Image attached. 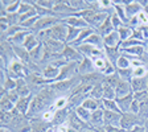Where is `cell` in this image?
I'll list each match as a JSON object with an SVG mask.
<instances>
[{
  "label": "cell",
  "instance_id": "ba28073f",
  "mask_svg": "<svg viewBox=\"0 0 148 132\" xmlns=\"http://www.w3.org/2000/svg\"><path fill=\"white\" fill-rule=\"evenodd\" d=\"M124 5V11H126V15L127 18L131 20L134 18L135 16H138L139 13L142 12L144 7L140 4V1H136V0H131V1H122Z\"/></svg>",
  "mask_w": 148,
  "mask_h": 132
},
{
  "label": "cell",
  "instance_id": "8d00e7d4",
  "mask_svg": "<svg viewBox=\"0 0 148 132\" xmlns=\"http://www.w3.org/2000/svg\"><path fill=\"white\" fill-rule=\"evenodd\" d=\"M13 108H15V105L5 95H3L0 98V111L1 112H11Z\"/></svg>",
  "mask_w": 148,
  "mask_h": 132
},
{
  "label": "cell",
  "instance_id": "f1b7e54d",
  "mask_svg": "<svg viewBox=\"0 0 148 132\" xmlns=\"http://www.w3.org/2000/svg\"><path fill=\"white\" fill-rule=\"evenodd\" d=\"M29 54H31L32 62H34V64H38L40 61H42V58H44V44L40 42L32 52H29Z\"/></svg>",
  "mask_w": 148,
  "mask_h": 132
},
{
  "label": "cell",
  "instance_id": "6da1fadb",
  "mask_svg": "<svg viewBox=\"0 0 148 132\" xmlns=\"http://www.w3.org/2000/svg\"><path fill=\"white\" fill-rule=\"evenodd\" d=\"M58 98V94L52 89V86H46L41 90L40 92H37L36 95H33L31 103V108L27 116L31 119L34 116H41L45 111L50 110L54 105L56 99Z\"/></svg>",
  "mask_w": 148,
  "mask_h": 132
},
{
  "label": "cell",
  "instance_id": "3957f363",
  "mask_svg": "<svg viewBox=\"0 0 148 132\" xmlns=\"http://www.w3.org/2000/svg\"><path fill=\"white\" fill-rule=\"evenodd\" d=\"M62 20L57 16H48V17H40L38 21L34 24V27L32 28V33H40V32L48 31L50 28H53L54 25H57L58 23H61Z\"/></svg>",
  "mask_w": 148,
  "mask_h": 132
},
{
  "label": "cell",
  "instance_id": "e0dca14e",
  "mask_svg": "<svg viewBox=\"0 0 148 132\" xmlns=\"http://www.w3.org/2000/svg\"><path fill=\"white\" fill-rule=\"evenodd\" d=\"M60 75V69L53 66L52 64H48L45 68L42 69V77L45 79L50 81V82H56V79L58 78Z\"/></svg>",
  "mask_w": 148,
  "mask_h": 132
},
{
  "label": "cell",
  "instance_id": "ee69618b",
  "mask_svg": "<svg viewBox=\"0 0 148 132\" xmlns=\"http://www.w3.org/2000/svg\"><path fill=\"white\" fill-rule=\"evenodd\" d=\"M116 73L120 77V79H123V81H131V78H132V68L131 69H119V70H116Z\"/></svg>",
  "mask_w": 148,
  "mask_h": 132
},
{
  "label": "cell",
  "instance_id": "ab89813d",
  "mask_svg": "<svg viewBox=\"0 0 148 132\" xmlns=\"http://www.w3.org/2000/svg\"><path fill=\"white\" fill-rule=\"evenodd\" d=\"M140 103V107H139V118L145 123V120L148 119V98L144 99V101L139 102Z\"/></svg>",
  "mask_w": 148,
  "mask_h": 132
},
{
  "label": "cell",
  "instance_id": "1f68e13d",
  "mask_svg": "<svg viewBox=\"0 0 148 132\" xmlns=\"http://www.w3.org/2000/svg\"><path fill=\"white\" fill-rule=\"evenodd\" d=\"M115 68H116V70H119V69H131V57L122 53V55L115 62Z\"/></svg>",
  "mask_w": 148,
  "mask_h": 132
},
{
  "label": "cell",
  "instance_id": "4dcf8cb0",
  "mask_svg": "<svg viewBox=\"0 0 148 132\" xmlns=\"http://www.w3.org/2000/svg\"><path fill=\"white\" fill-rule=\"evenodd\" d=\"M116 32L119 33V37H120V40H122V42L134 37V29L127 24L123 25V27H120L119 29H116Z\"/></svg>",
  "mask_w": 148,
  "mask_h": 132
},
{
  "label": "cell",
  "instance_id": "cb8c5ba5",
  "mask_svg": "<svg viewBox=\"0 0 148 132\" xmlns=\"http://www.w3.org/2000/svg\"><path fill=\"white\" fill-rule=\"evenodd\" d=\"M40 42H41V41L38 40L37 34L36 33H32V32H31V33L27 36V38H25L24 44H23V48H24L25 50H28V52H32V50H33Z\"/></svg>",
  "mask_w": 148,
  "mask_h": 132
},
{
  "label": "cell",
  "instance_id": "f6af8a7d",
  "mask_svg": "<svg viewBox=\"0 0 148 132\" xmlns=\"http://www.w3.org/2000/svg\"><path fill=\"white\" fill-rule=\"evenodd\" d=\"M20 4L21 1L20 0H13L12 4L9 7H7L5 9H1V12H5V13H17L18 12V8H20Z\"/></svg>",
  "mask_w": 148,
  "mask_h": 132
},
{
  "label": "cell",
  "instance_id": "f546056e",
  "mask_svg": "<svg viewBox=\"0 0 148 132\" xmlns=\"http://www.w3.org/2000/svg\"><path fill=\"white\" fill-rule=\"evenodd\" d=\"M103 50H105V54H106V57H107V60L110 62H112L114 65H115V62H116V60L122 55L120 48H105Z\"/></svg>",
  "mask_w": 148,
  "mask_h": 132
},
{
  "label": "cell",
  "instance_id": "ffe728a7",
  "mask_svg": "<svg viewBox=\"0 0 148 132\" xmlns=\"http://www.w3.org/2000/svg\"><path fill=\"white\" fill-rule=\"evenodd\" d=\"M32 98H33V95L20 98V99H18V102L15 105L16 110H17L20 114H23V115H28V112H29V108H31Z\"/></svg>",
  "mask_w": 148,
  "mask_h": 132
},
{
  "label": "cell",
  "instance_id": "e575fe53",
  "mask_svg": "<svg viewBox=\"0 0 148 132\" xmlns=\"http://www.w3.org/2000/svg\"><path fill=\"white\" fill-rule=\"evenodd\" d=\"M74 111H75V114L78 115V118H79L81 120H83L85 123L89 124L90 118H91V111H89L87 108L83 107V106H79V107H77Z\"/></svg>",
  "mask_w": 148,
  "mask_h": 132
},
{
  "label": "cell",
  "instance_id": "8fae6325",
  "mask_svg": "<svg viewBox=\"0 0 148 132\" xmlns=\"http://www.w3.org/2000/svg\"><path fill=\"white\" fill-rule=\"evenodd\" d=\"M79 77H81V83L87 85V86H95L98 83H103V79H105V75H102L98 71L86 74V75H79Z\"/></svg>",
  "mask_w": 148,
  "mask_h": 132
},
{
  "label": "cell",
  "instance_id": "681fc988",
  "mask_svg": "<svg viewBox=\"0 0 148 132\" xmlns=\"http://www.w3.org/2000/svg\"><path fill=\"white\" fill-rule=\"evenodd\" d=\"M4 95H5L7 98L9 99V101L12 102L13 105H16V103L18 102V99H20V95L17 94V91H16V90H12V91H7V92H4ZM1 96H3V95H1Z\"/></svg>",
  "mask_w": 148,
  "mask_h": 132
},
{
  "label": "cell",
  "instance_id": "f35d334b",
  "mask_svg": "<svg viewBox=\"0 0 148 132\" xmlns=\"http://www.w3.org/2000/svg\"><path fill=\"white\" fill-rule=\"evenodd\" d=\"M68 105H69V99L68 96H58V98L56 99L54 105H53V110L54 111H58V110H64V108H68Z\"/></svg>",
  "mask_w": 148,
  "mask_h": 132
},
{
  "label": "cell",
  "instance_id": "30bf717a",
  "mask_svg": "<svg viewBox=\"0 0 148 132\" xmlns=\"http://www.w3.org/2000/svg\"><path fill=\"white\" fill-rule=\"evenodd\" d=\"M89 126H90V128L105 127V110H103V108H98V110L92 111Z\"/></svg>",
  "mask_w": 148,
  "mask_h": 132
},
{
  "label": "cell",
  "instance_id": "52a82bcc",
  "mask_svg": "<svg viewBox=\"0 0 148 132\" xmlns=\"http://www.w3.org/2000/svg\"><path fill=\"white\" fill-rule=\"evenodd\" d=\"M62 58L68 62H81L83 60V55L77 48H74L71 45H66L65 46L64 52L61 53Z\"/></svg>",
  "mask_w": 148,
  "mask_h": 132
},
{
  "label": "cell",
  "instance_id": "5b68a950",
  "mask_svg": "<svg viewBox=\"0 0 148 132\" xmlns=\"http://www.w3.org/2000/svg\"><path fill=\"white\" fill-rule=\"evenodd\" d=\"M78 74V62H69L64 66V68L60 69V75L58 78L56 79V82H60V81H68V79H73L75 78Z\"/></svg>",
  "mask_w": 148,
  "mask_h": 132
},
{
  "label": "cell",
  "instance_id": "680465c9",
  "mask_svg": "<svg viewBox=\"0 0 148 132\" xmlns=\"http://www.w3.org/2000/svg\"><path fill=\"white\" fill-rule=\"evenodd\" d=\"M147 53H148V41H147Z\"/></svg>",
  "mask_w": 148,
  "mask_h": 132
},
{
  "label": "cell",
  "instance_id": "c3c4849f",
  "mask_svg": "<svg viewBox=\"0 0 148 132\" xmlns=\"http://www.w3.org/2000/svg\"><path fill=\"white\" fill-rule=\"evenodd\" d=\"M110 17H111V23H112V25H114L115 31H116V29H119L120 27H123V25H126V24H124V23L122 21V20H120V18L116 16V13H114V11L111 12Z\"/></svg>",
  "mask_w": 148,
  "mask_h": 132
},
{
  "label": "cell",
  "instance_id": "f5cc1de1",
  "mask_svg": "<svg viewBox=\"0 0 148 132\" xmlns=\"http://www.w3.org/2000/svg\"><path fill=\"white\" fill-rule=\"evenodd\" d=\"M105 129H106V132H122L123 131L120 127H116V126H105Z\"/></svg>",
  "mask_w": 148,
  "mask_h": 132
},
{
  "label": "cell",
  "instance_id": "f907efd6",
  "mask_svg": "<svg viewBox=\"0 0 148 132\" xmlns=\"http://www.w3.org/2000/svg\"><path fill=\"white\" fill-rule=\"evenodd\" d=\"M148 98V90H144V91H138V92H134V99L138 102H142L144 99Z\"/></svg>",
  "mask_w": 148,
  "mask_h": 132
},
{
  "label": "cell",
  "instance_id": "7402d4cb",
  "mask_svg": "<svg viewBox=\"0 0 148 132\" xmlns=\"http://www.w3.org/2000/svg\"><path fill=\"white\" fill-rule=\"evenodd\" d=\"M69 114H70V110H69V108H64V110L56 111L54 120H53V126L58 127V126H62V124H66Z\"/></svg>",
  "mask_w": 148,
  "mask_h": 132
},
{
  "label": "cell",
  "instance_id": "8992f818",
  "mask_svg": "<svg viewBox=\"0 0 148 132\" xmlns=\"http://www.w3.org/2000/svg\"><path fill=\"white\" fill-rule=\"evenodd\" d=\"M78 50H79L81 53H82L83 57H87V58H98V57H105V50L102 49H98V48H95V46L92 45H89V44H82V45H79L77 48Z\"/></svg>",
  "mask_w": 148,
  "mask_h": 132
},
{
  "label": "cell",
  "instance_id": "db71d44e",
  "mask_svg": "<svg viewBox=\"0 0 148 132\" xmlns=\"http://www.w3.org/2000/svg\"><path fill=\"white\" fill-rule=\"evenodd\" d=\"M127 132H145V127H144V124H140V126H135L134 128L128 129Z\"/></svg>",
  "mask_w": 148,
  "mask_h": 132
},
{
  "label": "cell",
  "instance_id": "277c9868",
  "mask_svg": "<svg viewBox=\"0 0 148 132\" xmlns=\"http://www.w3.org/2000/svg\"><path fill=\"white\" fill-rule=\"evenodd\" d=\"M140 124H144L139 115L132 114V112H124L122 114V118H120V124L119 127L124 131H128V129L134 128L135 126H140Z\"/></svg>",
  "mask_w": 148,
  "mask_h": 132
},
{
  "label": "cell",
  "instance_id": "7bdbcfd3",
  "mask_svg": "<svg viewBox=\"0 0 148 132\" xmlns=\"http://www.w3.org/2000/svg\"><path fill=\"white\" fill-rule=\"evenodd\" d=\"M144 77H148V68L145 65L132 69V78H144Z\"/></svg>",
  "mask_w": 148,
  "mask_h": 132
},
{
  "label": "cell",
  "instance_id": "83f0119b",
  "mask_svg": "<svg viewBox=\"0 0 148 132\" xmlns=\"http://www.w3.org/2000/svg\"><path fill=\"white\" fill-rule=\"evenodd\" d=\"M83 44H89V45H92V46H95V48L102 49V50L105 49V45H103V37L99 36L97 32H94V33H92Z\"/></svg>",
  "mask_w": 148,
  "mask_h": 132
},
{
  "label": "cell",
  "instance_id": "5bb4252c",
  "mask_svg": "<svg viewBox=\"0 0 148 132\" xmlns=\"http://www.w3.org/2000/svg\"><path fill=\"white\" fill-rule=\"evenodd\" d=\"M95 68H94V64H92L91 58H87V57H83V60L81 62H78V74L79 75H86V74L94 73Z\"/></svg>",
  "mask_w": 148,
  "mask_h": 132
},
{
  "label": "cell",
  "instance_id": "9a60e30c",
  "mask_svg": "<svg viewBox=\"0 0 148 132\" xmlns=\"http://www.w3.org/2000/svg\"><path fill=\"white\" fill-rule=\"evenodd\" d=\"M103 45H105V48H120L122 40L119 37V33L116 31H114L108 36L103 37Z\"/></svg>",
  "mask_w": 148,
  "mask_h": 132
},
{
  "label": "cell",
  "instance_id": "44dd1931",
  "mask_svg": "<svg viewBox=\"0 0 148 132\" xmlns=\"http://www.w3.org/2000/svg\"><path fill=\"white\" fill-rule=\"evenodd\" d=\"M120 118H122V114H119V112L105 110V126H116V127H119Z\"/></svg>",
  "mask_w": 148,
  "mask_h": 132
},
{
  "label": "cell",
  "instance_id": "d4e9b609",
  "mask_svg": "<svg viewBox=\"0 0 148 132\" xmlns=\"http://www.w3.org/2000/svg\"><path fill=\"white\" fill-rule=\"evenodd\" d=\"M16 91H17V94L20 95V98L33 95V94H32V91H31V89H29V86H28L27 81H25V78L17 79V86H16Z\"/></svg>",
  "mask_w": 148,
  "mask_h": 132
},
{
  "label": "cell",
  "instance_id": "60d3db41",
  "mask_svg": "<svg viewBox=\"0 0 148 132\" xmlns=\"http://www.w3.org/2000/svg\"><path fill=\"white\" fill-rule=\"evenodd\" d=\"M119 82H120V77L118 75V73L107 75V77H105V79H103V83H105V85H108V86L114 87V89L118 86V83Z\"/></svg>",
  "mask_w": 148,
  "mask_h": 132
},
{
  "label": "cell",
  "instance_id": "9f6ffc18",
  "mask_svg": "<svg viewBox=\"0 0 148 132\" xmlns=\"http://www.w3.org/2000/svg\"><path fill=\"white\" fill-rule=\"evenodd\" d=\"M95 132H106V129H105V127H99V128H92Z\"/></svg>",
  "mask_w": 148,
  "mask_h": 132
},
{
  "label": "cell",
  "instance_id": "6f0895ef",
  "mask_svg": "<svg viewBox=\"0 0 148 132\" xmlns=\"http://www.w3.org/2000/svg\"><path fill=\"white\" fill-rule=\"evenodd\" d=\"M144 127H145V132H148V119L145 120V123H144Z\"/></svg>",
  "mask_w": 148,
  "mask_h": 132
},
{
  "label": "cell",
  "instance_id": "9c48e42d",
  "mask_svg": "<svg viewBox=\"0 0 148 132\" xmlns=\"http://www.w3.org/2000/svg\"><path fill=\"white\" fill-rule=\"evenodd\" d=\"M31 127L33 132H49L53 128L52 124L45 122L41 116L31 118Z\"/></svg>",
  "mask_w": 148,
  "mask_h": 132
},
{
  "label": "cell",
  "instance_id": "11a10c76",
  "mask_svg": "<svg viewBox=\"0 0 148 132\" xmlns=\"http://www.w3.org/2000/svg\"><path fill=\"white\" fill-rule=\"evenodd\" d=\"M0 132H15L13 129H11L9 127H4L1 126V128H0Z\"/></svg>",
  "mask_w": 148,
  "mask_h": 132
},
{
  "label": "cell",
  "instance_id": "b9f144b4",
  "mask_svg": "<svg viewBox=\"0 0 148 132\" xmlns=\"http://www.w3.org/2000/svg\"><path fill=\"white\" fill-rule=\"evenodd\" d=\"M103 99H111V101L116 99V92H115L114 87L103 83Z\"/></svg>",
  "mask_w": 148,
  "mask_h": 132
},
{
  "label": "cell",
  "instance_id": "7a4b0ae2",
  "mask_svg": "<svg viewBox=\"0 0 148 132\" xmlns=\"http://www.w3.org/2000/svg\"><path fill=\"white\" fill-rule=\"evenodd\" d=\"M79 83H81V77H79V75H77V77L73 78V79L53 82L50 86H52V89L54 90L57 94H58V96H62V94H65V92H70V94H71V92H73V90L75 89Z\"/></svg>",
  "mask_w": 148,
  "mask_h": 132
},
{
  "label": "cell",
  "instance_id": "7c38bea8",
  "mask_svg": "<svg viewBox=\"0 0 148 132\" xmlns=\"http://www.w3.org/2000/svg\"><path fill=\"white\" fill-rule=\"evenodd\" d=\"M62 23L66 24L68 27H73V28H77V29H86V28H89L87 23L85 21L82 17L77 16L75 13L71 16H68V17H65L64 20H62Z\"/></svg>",
  "mask_w": 148,
  "mask_h": 132
},
{
  "label": "cell",
  "instance_id": "836d02e7",
  "mask_svg": "<svg viewBox=\"0 0 148 132\" xmlns=\"http://www.w3.org/2000/svg\"><path fill=\"white\" fill-rule=\"evenodd\" d=\"M102 108H103V110H107V111H114V112L122 114L115 99L114 101H111V99H102Z\"/></svg>",
  "mask_w": 148,
  "mask_h": 132
},
{
  "label": "cell",
  "instance_id": "7dc6e473",
  "mask_svg": "<svg viewBox=\"0 0 148 132\" xmlns=\"http://www.w3.org/2000/svg\"><path fill=\"white\" fill-rule=\"evenodd\" d=\"M33 5H32L29 1H21V4H20V8H18V15H24V13H28L31 12V11H33Z\"/></svg>",
  "mask_w": 148,
  "mask_h": 132
},
{
  "label": "cell",
  "instance_id": "4fadbf2b",
  "mask_svg": "<svg viewBox=\"0 0 148 132\" xmlns=\"http://www.w3.org/2000/svg\"><path fill=\"white\" fill-rule=\"evenodd\" d=\"M44 48H45V50H48V52L53 53V54H61L62 52H64L65 46H66V44L61 42V41H57V40H46L44 41Z\"/></svg>",
  "mask_w": 148,
  "mask_h": 132
},
{
  "label": "cell",
  "instance_id": "d6a6232c",
  "mask_svg": "<svg viewBox=\"0 0 148 132\" xmlns=\"http://www.w3.org/2000/svg\"><path fill=\"white\" fill-rule=\"evenodd\" d=\"M82 106L92 112V111L98 110V108H102V101H97V99L90 98V96H89V98H86V101L83 102Z\"/></svg>",
  "mask_w": 148,
  "mask_h": 132
},
{
  "label": "cell",
  "instance_id": "816d5d0a",
  "mask_svg": "<svg viewBox=\"0 0 148 132\" xmlns=\"http://www.w3.org/2000/svg\"><path fill=\"white\" fill-rule=\"evenodd\" d=\"M139 107H140V103H139L138 101H135L134 99L132 105H131V108H130V112H132V114H139Z\"/></svg>",
  "mask_w": 148,
  "mask_h": 132
},
{
  "label": "cell",
  "instance_id": "d6986e66",
  "mask_svg": "<svg viewBox=\"0 0 148 132\" xmlns=\"http://www.w3.org/2000/svg\"><path fill=\"white\" fill-rule=\"evenodd\" d=\"M130 83H131L132 92L148 90V77H144V78H131Z\"/></svg>",
  "mask_w": 148,
  "mask_h": 132
},
{
  "label": "cell",
  "instance_id": "ac0fdd59",
  "mask_svg": "<svg viewBox=\"0 0 148 132\" xmlns=\"http://www.w3.org/2000/svg\"><path fill=\"white\" fill-rule=\"evenodd\" d=\"M115 92H116V98H123V96L130 95V94L132 92L130 81L120 79V82L118 83V86L115 87Z\"/></svg>",
  "mask_w": 148,
  "mask_h": 132
},
{
  "label": "cell",
  "instance_id": "bcb514c9",
  "mask_svg": "<svg viewBox=\"0 0 148 132\" xmlns=\"http://www.w3.org/2000/svg\"><path fill=\"white\" fill-rule=\"evenodd\" d=\"M36 3L38 4L40 7H42V8L49 9V11H53L56 3H57V0H36Z\"/></svg>",
  "mask_w": 148,
  "mask_h": 132
},
{
  "label": "cell",
  "instance_id": "484cf974",
  "mask_svg": "<svg viewBox=\"0 0 148 132\" xmlns=\"http://www.w3.org/2000/svg\"><path fill=\"white\" fill-rule=\"evenodd\" d=\"M29 33H31V31H21V32H18V33H16L15 36L9 37L7 41H8L11 45H13V46H23L25 38H27V36Z\"/></svg>",
  "mask_w": 148,
  "mask_h": 132
},
{
  "label": "cell",
  "instance_id": "2e32d148",
  "mask_svg": "<svg viewBox=\"0 0 148 132\" xmlns=\"http://www.w3.org/2000/svg\"><path fill=\"white\" fill-rule=\"evenodd\" d=\"M115 101H116L118 107H119L122 114L130 112V108H131V105H132V102H134V92H131L127 96H123V98H116Z\"/></svg>",
  "mask_w": 148,
  "mask_h": 132
},
{
  "label": "cell",
  "instance_id": "d590c367",
  "mask_svg": "<svg viewBox=\"0 0 148 132\" xmlns=\"http://www.w3.org/2000/svg\"><path fill=\"white\" fill-rule=\"evenodd\" d=\"M81 31L82 29H77V28L73 27H68V37H66V45H71L74 41L78 38Z\"/></svg>",
  "mask_w": 148,
  "mask_h": 132
},
{
  "label": "cell",
  "instance_id": "603a6c76",
  "mask_svg": "<svg viewBox=\"0 0 148 132\" xmlns=\"http://www.w3.org/2000/svg\"><path fill=\"white\" fill-rule=\"evenodd\" d=\"M114 31H115V28H114V25H112V23H111V17L108 16L105 21H103V24H102L95 32L99 34V36L106 37V36H108L110 33H112Z\"/></svg>",
  "mask_w": 148,
  "mask_h": 132
},
{
  "label": "cell",
  "instance_id": "74e56055",
  "mask_svg": "<svg viewBox=\"0 0 148 132\" xmlns=\"http://www.w3.org/2000/svg\"><path fill=\"white\" fill-rule=\"evenodd\" d=\"M90 98H94L97 101L103 99V83H98L95 86H92L91 91H90Z\"/></svg>",
  "mask_w": 148,
  "mask_h": 132
},
{
  "label": "cell",
  "instance_id": "91938a15",
  "mask_svg": "<svg viewBox=\"0 0 148 132\" xmlns=\"http://www.w3.org/2000/svg\"><path fill=\"white\" fill-rule=\"evenodd\" d=\"M29 132H33V131H29Z\"/></svg>",
  "mask_w": 148,
  "mask_h": 132
},
{
  "label": "cell",
  "instance_id": "4316f807",
  "mask_svg": "<svg viewBox=\"0 0 148 132\" xmlns=\"http://www.w3.org/2000/svg\"><path fill=\"white\" fill-rule=\"evenodd\" d=\"M112 11L114 13H116V16L124 23V24H128V18H127L126 11H124V5L122 1H112Z\"/></svg>",
  "mask_w": 148,
  "mask_h": 132
}]
</instances>
